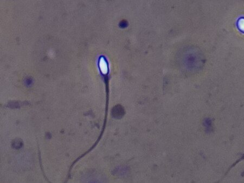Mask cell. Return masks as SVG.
Wrapping results in <instances>:
<instances>
[{
  "label": "cell",
  "instance_id": "cell-2",
  "mask_svg": "<svg viewBox=\"0 0 244 183\" xmlns=\"http://www.w3.org/2000/svg\"><path fill=\"white\" fill-rule=\"evenodd\" d=\"M239 28L244 31V19L240 20L239 21Z\"/></svg>",
  "mask_w": 244,
  "mask_h": 183
},
{
  "label": "cell",
  "instance_id": "cell-1",
  "mask_svg": "<svg viewBox=\"0 0 244 183\" xmlns=\"http://www.w3.org/2000/svg\"><path fill=\"white\" fill-rule=\"evenodd\" d=\"M99 68L103 74H106L108 72L107 63L104 58H102L99 61Z\"/></svg>",
  "mask_w": 244,
  "mask_h": 183
}]
</instances>
